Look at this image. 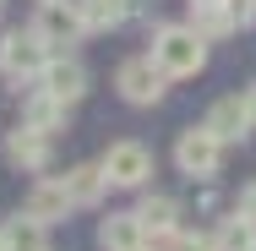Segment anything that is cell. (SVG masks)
I'll return each mask as SVG.
<instances>
[{"label": "cell", "instance_id": "6da1fadb", "mask_svg": "<svg viewBox=\"0 0 256 251\" xmlns=\"http://www.w3.org/2000/svg\"><path fill=\"white\" fill-rule=\"evenodd\" d=\"M169 71V77H202L207 66V39L196 22H158L153 28V50H148Z\"/></svg>", "mask_w": 256, "mask_h": 251}, {"label": "cell", "instance_id": "7a4b0ae2", "mask_svg": "<svg viewBox=\"0 0 256 251\" xmlns=\"http://www.w3.org/2000/svg\"><path fill=\"white\" fill-rule=\"evenodd\" d=\"M50 44L38 39V28H11L0 39V77L6 82H38V71L50 66Z\"/></svg>", "mask_w": 256, "mask_h": 251}, {"label": "cell", "instance_id": "3957f363", "mask_svg": "<svg viewBox=\"0 0 256 251\" xmlns=\"http://www.w3.org/2000/svg\"><path fill=\"white\" fill-rule=\"evenodd\" d=\"M169 71L158 66L153 55H131V60H120V71H114V88H120V99L136 104V109H153L164 93H169Z\"/></svg>", "mask_w": 256, "mask_h": 251}, {"label": "cell", "instance_id": "277c9868", "mask_svg": "<svg viewBox=\"0 0 256 251\" xmlns=\"http://www.w3.org/2000/svg\"><path fill=\"white\" fill-rule=\"evenodd\" d=\"M224 148H229V142L202 120V126L180 131V142H174V164H180V175H191V180H212L218 164H224Z\"/></svg>", "mask_w": 256, "mask_h": 251}, {"label": "cell", "instance_id": "5b68a950", "mask_svg": "<svg viewBox=\"0 0 256 251\" xmlns=\"http://www.w3.org/2000/svg\"><path fill=\"white\" fill-rule=\"evenodd\" d=\"M104 175H109V186H120V191H142L148 180H153V153L142 148V142H109V153L98 158Z\"/></svg>", "mask_w": 256, "mask_h": 251}, {"label": "cell", "instance_id": "8992f818", "mask_svg": "<svg viewBox=\"0 0 256 251\" xmlns=\"http://www.w3.org/2000/svg\"><path fill=\"white\" fill-rule=\"evenodd\" d=\"M33 28H38V39H44L50 50H71L76 39H88L76 0H38V17H33Z\"/></svg>", "mask_w": 256, "mask_h": 251}, {"label": "cell", "instance_id": "52a82bcc", "mask_svg": "<svg viewBox=\"0 0 256 251\" xmlns=\"http://www.w3.org/2000/svg\"><path fill=\"white\" fill-rule=\"evenodd\" d=\"M6 164L11 169H22V175H38V169H50V131H38V126H16V131H6Z\"/></svg>", "mask_w": 256, "mask_h": 251}, {"label": "cell", "instance_id": "ba28073f", "mask_svg": "<svg viewBox=\"0 0 256 251\" xmlns=\"http://www.w3.org/2000/svg\"><path fill=\"white\" fill-rule=\"evenodd\" d=\"M38 88H50L54 99H66V104H76L82 93H88V66L76 60V55H66V50H54L50 55V66L38 71Z\"/></svg>", "mask_w": 256, "mask_h": 251}, {"label": "cell", "instance_id": "9c48e42d", "mask_svg": "<svg viewBox=\"0 0 256 251\" xmlns=\"http://www.w3.org/2000/svg\"><path fill=\"white\" fill-rule=\"evenodd\" d=\"M98 246L104 251H148L153 235H148V224H142L136 213H109L104 229H98Z\"/></svg>", "mask_w": 256, "mask_h": 251}, {"label": "cell", "instance_id": "30bf717a", "mask_svg": "<svg viewBox=\"0 0 256 251\" xmlns=\"http://www.w3.org/2000/svg\"><path fill=\"white\" fill-rule=\"evenodd\" d=\"M71 207H76V197H71L66 175H60V180H38V186L28 191V213H33V218H44V224H60Z\"/></svg>", "mask_w": 256, "mask_h": 251}, {"label": "cell", "instance_id": "8fae6325", "mask_svg": "<svg viewBox=\"0 0 256 251\" xmlns=\"http://www.w3.org/2000/svg\"><path fill=\"white\" fill-rule=\"evenodd\" d=\"M66 115H71V104L66 99H54L50 88H33V93H28V104H22V120H28V126H38V131H66Z\"/></svg>", "mask_w": 256, "mask_h": 251}, {"label": "cell", "instance_id": "7c38bea8", "mask_svg": "<svg viewBox=\"0 0 256 251\" xmlns=\"http://www.w3.org/2000/svg\"><path fill=\"white\" fill-rule=\"evenodd\" d=\"M207 126H212L224 142H240L246 131H256V126H251V109H246V99H218L212 109H207Z\"/></svg>", "mask_w": 256, "mask_h": 251}, {"label": "cell", "instance_id": "4fadbf2b", "mask_svg": "<svg viewBox=\"0 0 256 251\" xmlns=\"http://www.w3.org/2000/svg\"><path fill=\"white\" fill-rule=\"evenodd\" d=\"M0 229H6V251H50V246H44V229H50V224L33 218L28 207H22L16 218H6Z\"/></svg>", "mask_w": 256, "mask_h": 251}, {"label": "cell", "instance_id": "5bb4252c", "mask_svg": "<svg viewBox=\"0 0 256 251\" xmlns=\"http://www.w3.org/2000/svg\"><path fill=\"white\" fill-rule=\"evenodd\" d=\"M66 186H71L76 207H98L104 191H109V175H104V164H76V169L66 175Z\"/></svg>", "mask_w": 256, "mask_h": 251}, {"label": "cell", "instance_id": "9a60e30c", "mask_svg": "<svg viewBox=\"0 0 256 251\" xmlns=\"http://www.w3.org/2000/svg\"><path fill=\"white\" fill-rule=\"evenodd\" d=\"M136 218L148 224V235H153V240H164V235H174V229H180V202H174V197H142Z\"/></svg>", "mask_w": 256, "mask_h": 251}, {"label": "cell", "instance_id": "2e32d148", "mask_svg": "<svg viewBox=\"0 0 256 251\" xmlns=\"http://www.w3.org/2000/svg\"><path fill=\"white\" fill-rule=\"evenodd\" d=\"M212 235H218V251H256V218L246 207H234Z\"/></svg>", "mask_w": 256, "mask_h": 251}, {"label": "cell", "instance_id": "e0dca14e", "mask_svg": "<svg viewBox=\"0 0 256 251\" xmlns=\"http://www.w3.org/2000/svg\"><path fill=\"white\" fill-rule=\"evenodd\" d=\"M191 22L202 28V39L212 44V39H229L234 28H240V17H234V6L224 0V6H191Z\"/></svg>", "mask_w": 256, "mask_h": 251}, {"label": "cell", "instance_id": "ac0fdd59", "mask_svg": "<svg viewBox=\"0 0 256 251\" xmlns=\"http://www.w3.org/2000/svg\"><path fill=\"white\" fill-rule=\"evenodd\" d=\"M76 11H82V28L88 33H109V28H120L131 17L126 0H76Z\"/></svg>", "mask_w": 256, "mask_h": 251}, {"label": "cell", "instance_id": "d6986e66", "mask_svg": "<svg viewBox=\"0 0 256 251\" xmlns=\"http://www.w3.org/2000/svg\"><path fill=\"white\" fill-rule=\"evenodd\" d=\"M158 251H218V235H202V229H196V235H180V229H174V235L158 240Z\"/></svg>", "mask_w": 256, "mask_h": 251}, {"label": "cell", "instance_id": "ffe728a7", "mask_svg": "<svg viewBox=\"0 0 256 251\" xmlns=\"http://www.w3.org/2000/svg\"><path fill=\"white\" fill-rule=\"evenodd\" d=\"M246 109H251V126H256V82L246 88Z\"/></svg>", "mask_w": 256, "mask_h": 251}, {"label": "cell", "instance_id": "44dd1931", "mask_svg": "<svg viewBox=\"0 0 256 251\" xmlns=\"http://www.w3.org/2000/svg\"><path fill=\"white\" fill-rule=\"evenodd\" d=\"M240 207H246V213H251V218H256V186H251V191H246V202H240Z\"/></svg>", "mask_w": 256, "mask_h": 251}, {"label": "cell", "instance_id": "7402d4cb", "mask_svg": "<svg viewBox=\"0 0 256 251\" xmlns=\"http://www.w3.org/2000/svg\"><path fill=\"white\" fill-rule=\"evenodd\" d=\"M126 11H131V17H142V11H148V0H126Z\"/></svg>", "mask_w": 256, "mask_h": 251}, {"label": "cell", "instance_id": "603a6c76", "mask_svg": "<svg viewBox=\"0 0 256 251\" xmlns=\"http://www.w3.org/2000/svg\"><path fill=\"white\" fill-rule=\"evenodd\" d=\"M186 6H224V0H186Z\"/></svg>", "mask_w": 256, "mask_h": 251}, {"label": "cell", "instance_id": "cb8c5ba5", "mask_svg": "<svg viewBox=\"0 0 256 251\" xmlns=\"http://www.w3.org/2000/svg\"><path fill=\"white\" fill-rule=\"evenodd\" d=\"M0 251H6V229H0Z\"/></svg>", "mask_w": 256, "mask_h": 251}]
</instances>
